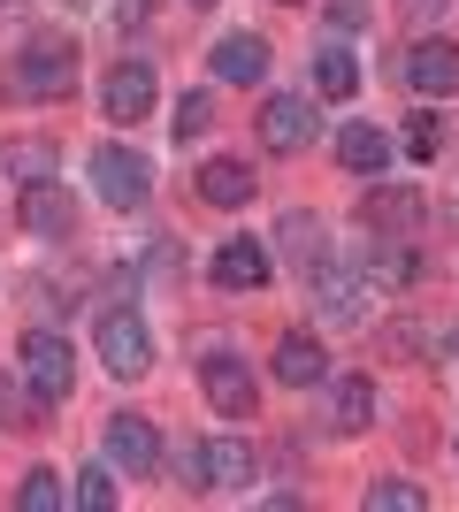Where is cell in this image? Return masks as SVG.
I'll list each match as a JSON object with an SVG mask.
<instances>
[{"label": "cell", "instance_id": "obj_1", "mask_svg": "<svg viewBox=\"0 0 459 512\" xmlns=\"http://www.w3.org/2000/svg\"><path fill=\"white\" fill-rule=\"evenodd\" d=\"M8 100H62V92H77V46L69 39H31L8 62Z\"/></svg>", "mask_w": 459, "mask_h": 512}, {"label": "cell", "instance_id": "obj_2", "mask_svg": "<svg viewBox=\"0 0 459 512\" xmlns=\"http://www.w3.org/2000/svg\"><path fill=\"white\" fill-rule=\"evenodd\" d=\"M92 192L108 199V207H146V192H153V169H146V153L138 146H123V138H108V146H92Z\"/></svg>", "mask_w": 459, "mask_h": 512}, {"label": "cell", "instance_id": "obj_3", "mask_svg": "<svg viewBox=\"0 0 459 512\" xmlns=\"http://www.w3.org/2000/svg\"><path fill=\"white\" fill-rule=\"evenodd\" d=\"M199 390H207V406H215L222 421H253V406H261V375H253V360H238V352H207V360H199Z\"/></svg>", "mask_w": 459, "mask_h": 512}, {"label": "cell", "instance_id": "obj_4", "mask_svg": "<svg viewBox=\"0 0 459 512\" xmlns=\"http://www.w3.org/2000/svg\"><path fill=\"white\" fill-rule=\"evenodd\" d=\"M16 367H23V383L39 390L46 406H62L69 390H77V352H69V337H54V329H31L23 352H16Z\"/></svg>", "mask_w": 459, "mask_h": 512}, {"label": "cell", "instance_id": "obj_5", "mask_svg": "<svg viewBox=\"0 0 459 512\" xmlns=\"http://www.w3.org/2000/svg\"><path fill=\"white\" fill-rule=\"evenodd\" d=\"M92 352H100V367H108V375H123V383L153 367V337H146V321H138L131 306H108V314H100Z\"/></svg>", "mask_w": 459, "mask_h": 512}, {"label": "cell", "instance_id": "obj_6", "mask_svg": "<svg viewBox=\"0 0 459 512\" xmlns=\"http://www.w3.org/2000/svg\"><path fill=\"white\" fill-rule=\"evenodd\" d=\"M314 130H322V115H314L299 92H268V100H261V146L268 153H306V146H314Z\"/></svg>", "mask_w": 459, "mask_h": 512}, {"label": "cell", "instance_id": "obj_7", "mask_svg": "<svg viewBox=\"0 0 459 512\" xmlns=\"http://www.w3.org/2000/svg\"><path fill=\"white\" fill-rule=\"evenodd\" d=\"M360 222H368L375 237H421V222H429V199H421L414 184H375V192L360 199Z\"/></svg>", "mask_w": 459, "mask_h": 512}, {"label": "cell", "instance_id": "obj_8", "mask_svg": "<svg viewBox=\"0 0 459 512\" xmlns=\"http://www.w3.org/2000/svg\"><path fill=\"white\" fill-rule=\"evenodd\" d=\"M314 421L329 428V436H368L375 428V383L368 375H337V383L322 390V413Z\"/></svg>", "mask_w": 459, "mask_h": 512}, {"label": "cell", "instance_id": "obj_9", "mask_svg": "<svg viewBox=\"0 0 459 512\" xmlns=\"http://www.w3.org/2000/svg\"><path fill=\"white\" fill-rule=\"evenodd\" d=\"M207 276H215L222 291H261V283L276 276V253H268L261 237H222L215 260H207Z\"/></svg>", "mask_w": 459, "mask_h": 512}, {"label": "cell", "instance_id": "obj_10", "mask_svg": "<svg viewBox=\"0 0 459 512\" xmlns=\"http://www.w3.org/2000/svg\"><path fill=\"white\" fill-rule=\"evenodd\" d=\"M153 100H161V77H153V62H115V69H108V85H100L108 123H138V115H153Z\"/></svg>", "mask_w": 459, "mask_h": 512}, {"label": "cell", "instance_id": "obj_11", "mask_svg": "<svg viewBox=\"0 0 459 512\" xmlns=\"http://www.w3.org/2000/svg\"><path fill=\"white\" fill-rule=\"evenodd\" d=\"M16 222L46 245H62V237H77V199L62 184H31V192H16Z\"/></svg>", "mask_w": 459, "mask_h": 512}, {"label": "cell", "instance_id": "obj_12", "mask_svg": "<svg viewBox=\"0 0 459 512\" xmlns=\"http://www.w3.org/2000/svg\"><path fill=\"white\" fill-rule=\"evenodd\" d=\"M108 459L123 474H138L146 482L153 467H161V428L146 421V413H108Z\"/></svg>", "mask_w": 459, "mask_h": 512}, {"label": "cell", "instance_id": "obj_13", "mask_svg": "<svg viewBox=\"0 0 459 512\" xmlns=\"http://www.w3.org/2000/svg\"><path fill=\"white\" fill-rule=\"evenodd\" d=\"M306 291H314V314L329 321V329H345V321H360L368 314V276H352V268H337V260H329L322 276H306Z\"/></svg>", "mask_w": 459, "mask_h": 512}, {"label": "cell", "instance_id": "obj_14", "mask_svg": "<svg viewBox=\"0 0 459 512\" xmlns=\"http://www.w3.org/2000/svg\"><path fill=\"white\" fill-rule=\"evenodd\" d=\"M406 85H414L421 100H452L459 92V46L452 39H421L414 54H406Z\"/></svg>", "mask_w": 459, "mask_h": 512}, {"label": "cell", "instance_id": "obj_15", "mask_svg": "<svg viewBox=\"0 0 459 512\" xmlns=\"http://www.w3.org/2000/svg\"><path fill=\"white\" fill-rule=\"evenodd\" d=\"M215 77L222 85H261L268 77V39L261 31H230V39L215 46Z\"/></svg>", "mask_w": 459, "mask_h": 512}, {"label": "cell", "instance_id": "obj_16", "mask_svg": "<svg viewBox=\"0 0 459 512\" xmlns=\"http://www.w3.org/2000/svg\"><path fill=\"white\" fill-rule=\"evenodd\" d=\"M276 237H284V260H291V268H306V276H322V268H329V230H322V214H284V230H276Z\"/></svg>", "mask_w": 459, "mask_h": 512}, {"label": "cell", "instance_id": "obj_17", "mask_svg": "<svg viewBox=\"0 0 459 512\" xmlns=\"http://www.w3.org/2000/svg\"><path fill=\"white\" fill-rule=\"evenodd\" d=\"M337 161H345L352 176H391V138L375 123H345L337 130Z\"/></svg>", "mask_w": 459, "mask_h": 512}, {"label": "cell", "instance_id": "obj_18", "mask_svg": "<svg viewBox=\"0 0 459 512\" xmlns=\"http://www.w3.org/2000/svg\"><path fill=\"white\" fill-rule=\"evenodd\" d=\"M0 169L16 176V192H31V184H54V169H62V146H54V138H16V146L0 153Z\"/></svg>", "mask_w": 459, "mask_h": 512}, {"label": "cell", "instance_id": "obj_19", "mask_svg": "<svg viewBox=\"0 0 459 512\" xmlns=\"http://www.w3.org/2000/svg\"><path fill=\"white\" fill-rule=\"evenodd\" d=\"M414 276H421L414 237H375V245H368V283H383V291H406Z\"/></svg>", "mask_w": 459, "mask_h": 512}, {"label": "cell", "instance_id": "obj_20", "mask_svg": "<svg viewBox=\"0 0 459 512\" xmlns=\"http://www.w3.org/2000/svg\"><path fill=\"white\" fill-rule=\"evenodd\" d=\"M199 199H207V207H222V214H238L245 199H253V169H245V161H230V153H222V161H207V169H199Z\"/></svg>", "mask_w": 459, "mask_h": 512}, {"label": "cell", "instance_id": "obj_21", "mask_svg": "<svg viewBox=\"0 0 459 512\" xmlns=\"http://www.w3.org/2000/svg\"><path fill=\"white\" fill-rule=\"evenodd\" d=\"M268 367H276V383H291V390H314V383H322V344L306 337V329H291V337L276 344V360H268Z\"/></svg>", "mask_w": 459, "mask_h": 512}, {"label": "cell", "instance_id": "obj_22", "mask_svg": "<svg viewBox=\"0 0 459 512\" xmlns=\"http://www.w3.org/2000/svg\"><path fill=\"white\" fill-rule=\"evenodd\" d=\"M207 467H215V490H245L261 474V459H253L245 436H207Z\"/></svg>", "mask_w": 459, "mask_h": 512}, {"label": "cell", "instance_id": "obj_23", "mask_svg": "<svg viewBox=\"0 0 459 512\" xmlns=\"http://www.w3.org/2000/svg\"><path fill=\"white\" fill-rule=\"evenodd\" d=\"M314 92L322 100H352L360 92V62H352L345 46H314Z\"/></svg>", "mask_w": 459, "mask_h": 512}, {"label": "cell", "instance_id": "obj_24", "mask_svg": "<svg viewBox=\"0 0 459 512\" xmlns=\"http://www.w3.org/2000/svg\"><path fill=\"white\" fill-rule=\"evenodd\" d=\"M360 505H368V512H421V505H429V490L406 482V474H375L368 490H360Z\"/></svg>", "mask_w": 459, "mask_h": 512}, {"label": "cell", "instance_id": "obj_25", "mask_svg": "<svg viewBox=\"0 0 459 512\" xmlns=\"http://www.w3.org/2000/svg\"><path fill=\"white\" fill-rule=\"evenodd\" d=\"M16 505H23V512H62V505H69L62 474H54V467H31V474L16 482Z\"/></svg>", "mask_w": 459, "mask_h": 512}, {"label": "cell", "instance_id": "obj_26", "mask_svg": "<svg viewBox=\"0 0 459 512\" xmlns=\"http://www.w3.org/2000/svg\"><path fill=\"white\" fill-rule=\"evenodd\" d=\"M69 497H77L85 512H115V474L108 467H77V490Z\"/></svg>", "mask_w": 459, "mask_h": 512}, {"label": "cell", "instance_id": "obj_27", "mask_svg": "<svg viewBox=\"0 0 459 512\" xmlns=\"http://www.w3.org/2000/svg\"><path fill=\"white\" fill-rule=\"evenodd\" d=\"M176 490H215V467H207V444H184L176 451Z\"/></svg>", "mask_w": 459, "mask_h": 512}, {"label": "cell", "instance_id": "obj_28", "mask_svg": "<svg viewBox=\"0 0 459 512\" xmlns=\"http://www.w3.org/2000/svg\"><path fill=\"white\" fill-rule=\"evenodd\" d=\"M406 153H414V161H437L444 153V115H414V123H406Z\"/></svg>", "mask_w": 459, "mask_h": 512}, {"label": "cell", "instance_id": "obj_29", "mask_svg": "<svg viewBox=\"0 0 459 512\" xmlns=\"http://www.w3.org/2000/svg\"><path fill=\"white\" fill-rule=\"evenodd\" d=\"M215 123V100H207V92H184V100H176V138H199V130Z\"/></svg>", "mask_w": 459, "mask_h": 512}, {"label": "cell", "instance_id": "obj_30", "mask_svg": "<svg viewBox=\"0 0 459 512\" xmlns=\"http://www.w3.org/2000/svg\"><path fill=\"white\" fill-rule=\"evenodd\" d=\"M39 413H46L39 390H31V398H16V383H0V421H8V428H39Z\"/></svg>", "mask_w": 459, "mask_h": 512}, {"label": "cell", "instance_id": "obj_31", "mask_svg": "<svg viewBox=\"0 0 459 512\" xmlns=\"http://www.w3.org/2000/svg\"><path fill=\"white\" fill-rule=\"evenodd\" d=\"M368 16H375V0H329V23H337V31H360Z\"/></svg>", "mask_w": 459, "mask_h": 512}, {"label": "cell", "instance_id": "obj_32", "mask_svg": "<svg viewBox=\"0 0 459 512\" xmlns=\"http://www.w3.org/2000/svg\"><path fill=\"white\" fill-rule=\"evenodd\" d=\"M437 16H452V0H406V23H421V31H429Z\"/></svg>", "mask_w": 459, "mask_h": 512}, {"label": "cell", "instance_id": "obj_33", "mask_svg": "<svg viewBox=\"0 0 459 512\" xmlns=\"http://www.w3.org/2000/svg\"><path fill=\"white\" fill-rule=\"evenodd\" d=\"M383 344H391V352H421V329H414V321H391V329H383Z\"/></svg>", "mask_w": 459, "mask_h": 512}, {"label": "cell", "instance_id": "obj_34", "mask_svg": "<svg viewBox=\"0 0 459 512\" xmlns=\"http://www.w3.org/2000/svg\"><path fill=\"white\" fill-rule=\"evenodd\" d=\"M16 8H23V0H0V16H16Z\"/></svg>", "mask_w": 459, "mask_h": 512}, {"label": "cell", "instance_id": "obj_35", "mask_svg": "<svg viewBox=\"0 0 459 512\" xmlns=\"http://www.w3.org/2000/svg\"><path fill=\"white\" fill-rule=\"evenodd\" d=\"M192 8H215V0H192Z\"/></svg>", "mask_w": 459, "mask_h": 512}]
</instances>
